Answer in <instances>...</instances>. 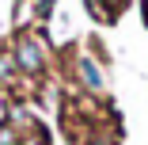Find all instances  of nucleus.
<instances>
[{"label": "nucleus", "mask_w": 148, "mask_h": 145, "mask_svg": "<svg viewBox=\"0 0 148 145\" xmlns=\"http://www.w3.org/2000/svg\"><path fill=\"white\" fill-rule=\"evenodd\" d=\"M15 69H23V73H42V46L31 38V35H23L19 42H15Z\"/></svg>", "instance_id": "1"}, {"label": "nucleus", "mask_w": 148, "mask_h": 145, "mask_svg": "<svg viewBox=\"0 0 148 145\" xmlns=\"http://www.w3.org/2000/svg\"><path fill=\"white\" fill-rule=\"evenodd\" d=\"M76 69H80L84 84H87L91 92H103V73L95 69V61H91V57H80V61H76Z\"/></svg>", "instance_id": "2"}, {"label": "nucleus", "mask_w": 148, "mask_h": 145, "mask_svg": "<svg viewBox=\"0 0 148 145\" xmlns=\"http://www.w3.org/2000/svg\"><path fill=\"white\" fill-rule=\"evenodd\" d=\"M12 76H15V57L0 53V84H12Z\"/></svg>", "instance_id": "3"}, {"label": "nucleus", "mask_w": 148, "mask_h": 145, "mask_svg": "<svg viewBox=\"0 0 148 145\" xmlns=\"http://www.w3.org/2000/svg\"><path fill=\"white\" fill-rule=\"evenodd\" d=\"M0 145H19L15 130H8V126H0Z\"/></svg>", "instance_id": "4"}]
</instances>
